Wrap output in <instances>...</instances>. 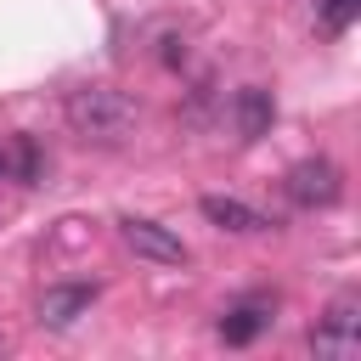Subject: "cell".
<instances>
[{"label":"cell","mask_w":361,"mask_h":361,"mask_svg":"<svg viewBox=\"0 0 361 361\" xmlns=\"http://www.w3.org/2000/svg\"><path fill=\"white\" fill-rule=\"evenodd\" d=\"M62 118H68V130L85 147H124L135 135V124H141L135 102L124 90H113V85H79V90H68Z\"/></svg>","instance_id":"cell-1"},{"label":"cell","mask_w":361,"mask_h":361,"mask_svg":"<svg viewBox=\"0 0 361 361\" xmlns=\"http://www.w3.org/2000/svg\"><path fill=\"white\" fill-rule=\"evenodd\" d=\"M118 237H124V248H130L135 259H147V265H186V243H180L169 226H158V220L124 214V220H118Z\"/></svg>","instance_id":"cell-2"},{"label":"cell","mask_w":361,"mask_h":361,"mask_svg":"<svg viewBox=\"0 0 361 361\" xmlns=\"http://www.w3.org/2000/svg\"><path fill=\"white\" fill-rule=\"evenodd\" d=\"M310 350L316 355H333V361H350L361 350V305L355 299H333V310L310 333Z\"/></svg>","instance_id":"cell-3"},{"label":"cell","mask_w":361,"mask_h":361,"mask_svg":"<svg viewBox=\"0 0 361 361\" xmlns=\"http://www.w3.org/2000/svg\"><path fill=\"white\" fill-rule=\"evenodd\" d=\"M288 197H293L299 209H333V203L344 197V180H338V169H333L327 158H299V164L288 169Z\"/></svg>","instance_id":"cell-4"},{"label":"cell","mask_w":361,"mask_h":361,"mask_svg":"<svg viewBox=\"0 0 361 361\" xmlns=\"http://www.w3.org/2000/svg\"><path fill=\"white\" fill-rule=\"evenodd\" d=\"M197 214H203L214 231H231V237H259V231H271V220H265L254 203L226 197V192H203V197H197Z\"/></svg>","instance_id":"cell-5"},{"label":"cell","mask_w":361,"mask_h":361,"mask_svg":"<svg viewBox=\"0 0 361 361\" xmlns=\"http://www.w3.org/2000/svg\"><path fill=\"white\" fill-rule=\"evenodd\" d=\"M231 124H237L243 141H265L271 124H276V102H271V90H265V85H243V90L231 96Z\"/></svg>","instance_id":"cell-6"},{"label":"cell","mask_w":361,"mask_h":361,"mask_svg":"<svg viewBox=\"0 0 361 361\" xmlns=\"http://www.w3.org/2000/svg\"><path fill=\"white\" fill-rule=\"evenodd\" d=\"M90 305H96V288H90V282H62V288H45L39 322H45V327H73Z\"/></svg>","instance_id":"cell-7"},{"label":"cell","mask_w":361,"mask_h":361,"mask_svg":"<svg viewBox=\"0 0 361 361\" xmlns=\"http://www.w3.org/2000/svg\"><path fill=\"white\" fill-rule=\"evenodd\" d=\"M265 327H271V305H265V299H243V305H231V310L220 316L214 333H220L226 344H254Z\"/></svg>","instance_id":"cell-8"},{"label":"cell","mask_w":361,"mask_h":361,"mask_svg":"<svg viewBox=\"0 0 361 361\" xmlns=\"http://www.w3.org/2000/svg\"><path fill=\"white\" fill-rule=\"evenodd\" d=\"M316 11H322V23H327L333 34H344V28L355 23V11H361V0H316Z\"/></svg>","instance_id":"cell-9"}]
</instances>
